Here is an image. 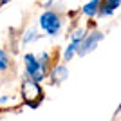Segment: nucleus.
I'll list each match as a JSON object with an SVG mask.
<instances>
[{
	"mask_svg": "<svg viewBox=\"0 0 121 121\" xmlns=\"http://www.w3.org/2000/svg\"><path fill=\"white\" fill-rule=\"evenodd\" d=\"M38 25H40L42 33H45L51 38H56L60 36V33L63 31V25H65V20H63V15L56 9H45L38 18Z\"/></svg>",
	"mask_w": 121,
	"mask_h": 121,
	"instance_id": "1",
	"label": "nucleus"
},
{
	"mask_svg": "<svg viewBox=\"0 0 121 121\" xmlns=\"http://www.w3.org/2000/svg\"><path fill=\"white\" fill-rule=\"evenodd\" d=\"M20 94H22L24 103H27V107H31V108H36L43 101V89L40 87V83L29 80V78H25L22 81Z\"/></svg>",
	"mask_w": 121,
	"mask_h": 121,
	"instance_id": "2",
	"label": "nucleus"
},
{
	"mask_svg": "<svg viewBox=\"0 0 121 121\" xmlns=\"http://www.w3.org/2000/svg\"><path fill=\"white\" fill-rule=\"evenodd\" d=\"M24 69H25V78H29V80L36 81V83H42V81L47 78V72L49 69L43 67L40 61L36 60V56L33 52H27L24 54Z\"/></svg>",
	"mask_w": 121,
	"mask_h": 121,
	"instance_id": "3",
	"label": "nucleus"
},
{
	"mask_svg": "<svg viewBox=\"0 0 121 121\" xmlns=\"http://www.w3.org/2000/svg\"><path fill=\"white\" fill-rule=\"evenodd\" d=\"M103 38H105V35H103V31H99V29L87 31L85 36L81 38L80 45H78L76 56H87V54H91L92 51H96V47L103 42Z\"/></svg>",
	"mask_w": 121,
	"mask_h": 121,
	"instance_id": "4",
	"label": "nucleus"
},
{
	"mask_svg": "<svg viewBox=\"0 0 121 121\" xmlns=\"http://www.w3.org/2000/svg\"><path fill=\"white\" fill-rule=\"evenodd\" d=\"M87 29L85 27H78V29H74L71 33V42H69V45L65 47V51H63V63H67V61H71L72 58L76 56V51H78V45H80L81 38L85 36Z\"/></svg>",
	"mask_w": 121,
	"mask_h": 121,
	"instance_id": "5",
	"label": "nucleus"
},
{
	"mask_svg": "<svg viewBox=\"0 0 121 121\" xmlns=\"http://www.w3.org/2000/svg\"><path fill=\"white\" fill-rule=\"evenodd\" d=\"M47 78L51 80L52 85H60L69 78V67L65 63H56V65L49 67V72H47Z\"/></svg>",
	"mask_w": 121,
	"mask_h": 121,
	"instance_id": "6",
	"label": "nucleus"
},
{
	"mask_svg": "<svg viewBox=\"0 0 121 121\" xmlns=\"http://www.w3.org/2000/svg\"><path fill=\"white\" fill-rule=\"evenodd\" d=\"M121 0H99V5H98V15L99 18H105V16H112L119 9Z\"/></svg>",
	"mask_w": 121,
	"mask_h": 121,
	"instance_id": "7",
	"label": "nucleus"
},
{
	"mask_svg": "<svg viewBox=\"0 0 121 121\" xmlns=\"http://www.w3.org/2000/svg\"><path fill=\"white\" fill-rule=\"evenodd\" d=\"M98 5H99V0H89V2H85L81 5L80 13L87 18H94L98 15Z\"/></svg>",
	"mask_w": 121,
	"mask_h": 121,
	"instance_id": "8",
	"label": "nucleus"
},
{
	"mask_svg": "<svg viewBox=\"0 0 121 121\" xmlns=\"http://www.w3.org/2000/svg\"><path fill=\"white\" fill-rule=\"evenodd\" d=\"M13 69V63H11V58L7 54V51L0 47V72H9Z\"/></svg>",
	"mask_w": 121,
	"mask_h": 121,
	"instance_id": "9",
	"label": "nucleus"
},
{
	"mask_svg": "<svg viewBox=\"0 0 121 121\" xmlns=\"http://www.w3.org/2000/svg\"><path fill=\"white\" fill-rule=\"evenodd\" d=\"M40 31L38 29H27V31H24V36H22V43H33V42H36V40H40Z\"/></svg>",
	"mask_w": 121,
	"mask_h": 121,
	"instance_id": "10",
	"label": "nucleus"
},
{
	"mask_svg": "<svg viewBox=\"0 0 121 121\" xmlns=\"http://www.w3.org/2000/svg\"><path fill=\"white\" fill-rule=\"evenodd\" d=\"M35 56H36V60L40 61L43 67H47V69L52 65V56H51V52H47V51H42L40 54H35Z\"/></svg>",
	"mask_w": 121,
	"mask_h": 121,
	"instance_id": "11",
	"label": "nucleus"
},
{
	"mask_svg": "<svg viewBox=\"0 0 121 121\" xmlns=\"http://www.w3.org/2000/svg\"><path fill=\"white\" fill-rule=\"evenodd\" d=\"M13 98L11 96H4V98H0V105H4V103H7V101H11Z\"/></svg>",
	"mask_w": 121,
	"mask_h": 121,
	"instance_id": "12",
	"label": "nucleus"
}]
</instances>
